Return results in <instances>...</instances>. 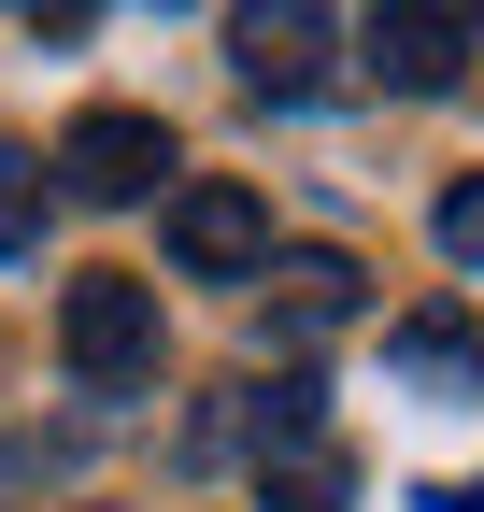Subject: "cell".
I'll return each instance as SVG.
<instances>
[{
	"label": "cell",
	"instance_id": "5b68a950",
	"mask_svg": "<svg viewBox=\"0 0 484 512\" xmlns=\"http://www.w3.org/2000/svg\"><path fill=\"white\" fill-rule=\"evenodd\" d=\"M356 72L399 86V100H456V72H470V15H456V0H371V15H356Z\"/></svg>",
	"mask_w": 484,
	"mask_h": 512
},
{
	"label": "cell",
	"instance_id": "277c9868",
	"mask_svg": "<svg viewBox=\"0 0 484 512\" xmlns=\"http://www.w3.org/2000/svg\"><path fill=\"white\" fill-rule=\"evenodd\" d=\"M171 271L186 285H242V271H271V200L257 185H228V171H200V185H171Z\"/></svg>",
	"mask_w": 484,
	"mask_h": 512
},
{
	"label": "cell",
	"instance_id": "8fae6325",
	"mask_svg": "<svg viewBox=\"0 0 484 512\" xmlns=\"http://www.w3.org/2000/svg\"><path fill=\"white\" fill-rule=\"evenodd\" d=\"M428 228H442L456 271H484V171H456V185H442V214H428Z\"/></svg>",
	"mask_w": 484,
	"mask_h": 512
},
{
	"label": "cell",
	"instance_id": "6da1fadb",
	"mask_svg": "<svg viewBox=\"0 0 484 512\" xmlns=\"http://www.w3.org/2000/svg\"><path fill=\"white\" fill-rule=\"evenodd\" d=\"M57 356H72L86 399H143L157 384V285L143 271H86L57 299Z\"/></svg>",
	"mask_w": 484,
	"mask_h": 512
},
{
	"label": "cell",
	"instance_id": "7a4b0ae2",
	"mask_svg": "<svg viewBox=\"0 0 484 512\" xmlns=\"http://www.w3.org/2000/svg\"><path fill=\"white\" fill-rule=\"evenodd\" d=\"M228 72L257 100H328V72H342L328 0H228Z\"/></svg>",
	"mask_w": 484,
	"mask_h": 512
},
{
	"label": "cell",
	"instance_id": "9c48e42d",
	"mask_svg": "<svg viewBox=\"0 0 484 512\" xmlns=\"http://www.w3.org/2000/svg\"><path fill=\"white\" fill-rule=\"evenodd\" d=\"M257 498L271 512H356V470L328 456V441H299V456H257Z\"/></svg>",
	"mask_w": 484,
	"mask_h": 512
},
{
	"label": "cell",
	"instance_id": "52a82bcc",
	"mask_svg": "<svg viewBox=\"0 0 484 512\" xmlns=\"http://www.w3.org/2000/svg\"><path fill=\"white\" fill-rule=\"evenodd\" d=\"M385 356L413 370V384H442V399H484V328H470V313H399V328H385Z\"/></svg>",
	"mask_w": 484,
	"mask_h": 512
},
{
	"label": "cell",
	"instance_id": "4fadbf2b",
	"mask_svg": "<svg viewBox=\"0 0 484 512\" xmlns=\"http://www.w3.org/2000/svg\"><path fill=\"white\" fill-rule=\"evenodd\" d=\"M428 512H484V484H442V498H428Z\"/></svg>",
	"mask_w": 484,
	"mask_h": 512
},
{
	"label": "cell",
	"instance_id": "7c38bea8",
	"mask_svg": "<svg viewBox=\"0 0 484 512\" xmlns=\"http://www.w3.org/2000/svg\"><path fill=\"white\" fill-rule=\"evenodd\" d=\"M15 15H29V29H43V43H72V29H86V15H100V0H15Z\"/></svg>",
	"mask_w": 484,
	"mask_h": 512
},
{
	"label": "cell",
	"instance_id": "5bb4252c",
	"mask_svg": "<svg viewBox=\"0 0 484 512\" xmlns=\"http://www.w3.org/2000/svg\"><path fill=\"white\" fill-rule=\"evenodd\" d=\"M456 15H470V29H484V0H456Z\"/></svg>",
	"mask_w": 484,
	"mask_h": 512
},
{
	"label": "cell",
	"instance_id": "3957f363",
	"mask_svg": "<svg viewBox=\"0 0 484 512\" xmlns=\"http://www.w3.org/2000/svg\"><path fill=\"white\" fill-rule=\"evenodd\" d=\"M157 171H171V128L129 114V100H100V114H72V143H57V200L129 214V200H157Z\"/></svg>",
	"mask_w": 484,
	"mask_h": 512
},
{
	"label": "cell",
	"instance_id": "8992f818",
	"mask_svg": "<svg viewBox=\"0 0 484 512\" xmlns=\"http://www.w3.org/2000/svg\"><path fill=\"white\" fill-rule=\"evenodd\" d=\"M271 313H285V328L299 342H314V328H356V299H371V271H356V256H328V242H299V256H271Z\"/></svg>",
	"mask_w": 484,
	"mask_h": 512
},
{
	"label": "cell",
	"instance_id": "ba28073f",
	"mask_svg": "<svg viewBox=\"0 0 484 512\" xmlns=\"http://www.w3.org/2000/svg\"><path fill=\"white\" fill-rule=\"evenodd\" d=\"M242 441H257V456H299V441H328V384H314V370L242 384Z\"/></svg>",
	"mask_w": 484,
	"mask_h": 512
},
{
	"label": "cell",
	"instance_id": "30bf717a",
	"mask_svg": "<svg viewBox=\"0 0 484 512\" xmlns=\"http://www.w3.org/2000/svg\"><path fill=\"white\" fill-rule=\"evenodd\" d=\"M43 200H57L43 157H29V143H0V256H29V242H43Z\"/></svg>",
	"mask_w": 484,
	"mask_h": 512
}]
</instances>
